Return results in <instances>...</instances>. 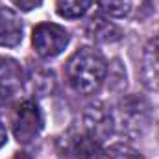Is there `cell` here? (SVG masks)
Listing matches in <instances>:
<instances>
[{
	"label": "cell",
	"mask_w": 159,
	"mask_h": 159,
	"mask_svg": "<svg viewBox=\"0 0 159 159\" xmlns=\"http://www.w3.org/2000/svg\"><path fill=\"white\" fill-rule=\"evenodd\" d=\"M93 0H56V11L63 19H80L83 17Z\"/></svg>",
	"instance_id": "8fae6325"
},
{
	"label": "cell",
	"mask_w": 159,
	"mask_h": 159,
	"mask_svg": "<svg viewBox=\"0 0 159 159\" xmlns=\"http://www.w3.org/2000/svg\"><path fill=\"white\" fill-rule=\"evenodd\" d=\"M102 159H144L135 148H131L129 144L124 143H117L113 146H109L104 154Z\"/></svg>",
	"instance_id": "4fadbf2b"
},
{
	"label": "cell",
	"mask_w": 159,
	"mask_h": 159,
	"mask_svg": "<svg viewBox=\"0 0 159 159\" xmlns=\"http://www.w3.org/2000/svg\"><path fill=\"white\" fill-rule=\"evenodd\" d=\"M6 141H7V133H6V128H4L2 122H0V148L6 144Z\"/></svg>",
	"instance_id": "9a60e30c"
},
{
	"label": "cell",
	"mask_w": 159,
	"mask_h": 159,
	"mask_svg": "<svg viewBox=\"0 0 159 159\" xmlns=\"http://www.w3.org/2000/svg\"><path fill=\"white\" fill-rule=\"evenodd\" d=\"M85 128H87V133L100 143L107 133L113 131L111 113L102 106H91L85 113Z\"/></svg>",
	"instance_id": "52a82bcc"
},
{
	"label": "cell",
	"mask_w": 159,
	"mask_h": 159,
	"mask_svg": "<svg viewBox=\"0 0 159 159\" xmlns=\"http://www.w3.org/2000/svg\"><path fill=\"white\" fill-rule=\"evenodd\" d=\"M22 32L24 26L20 17L9 7H0V46L13 48L20 44Z\"/></svg>",
	"instance_id": "8992f818"
},
{
	"label": "cell",
	"mask_w": 159,
	"mask_h": 159,
	"mask_svg": "<svg viewBox=\"0 0 159 159\" xmlns=\"http://www.w3.org/2000/svg\"><path fill=\"white\" fill-rule=\"evenodd\" d=\"M13 159H32V157H30L26 152H19V154H15V157Z\"/></svg>",
	"instance_id": "e0dca14e"
},
{
	"label": "cell",
	"mask_w": 159,
	"mask_h": 159,
	"mask_svg": "<svg viewBox=\"0 0 159 159\" xmlns=\"http://www.w3.org/2000/svg\"><path fill=\"white\" fill-rule=\"evenodd\" d=\"M141 76L146 87L159 89V54L148 44L143 56V67H141Z\"/></svg>",
	"instance_id": "30bf717a"
},
{
	"label": "cell",
	"mask_w": 159,
	"mask_h": 159,
	"mask_svg": "<svg viewBox=\"0 0 159 159\" xmlns=\"http://www.w3.org/2000/svg\"><path fill=\"white\" fill-rule=\"evenodd\" d=\"M150 46H152V48H154V50H156V52L159 54V35L156 37V39H152V41H150Z\"/></svg>",
	"instance_id": "2e32d148"
},
{
	"label": "cell",
	"mask_w": 159,
	"mask_h": 159,
	"mask_svg": "<svg viewBox=\"0 0 159 159\" xmlns=\"http://www.w3.org/2000/svg\"><path fill=\"white\" fill-rule=\"evenodd\" d=\"M102 154L100 143L85 131L65 137V146L61 148L59 156L63 159H102Z\"/></svg>",
	"instance_id": "5b68a950"
},
{
	"label": "cell",
	"mask_w": 159,
	"mask_h": 159,
	"mask_svg": "<svg viewBox=\"0 0 159 159\" xmlns=\"http://www.w3.org/2000/svg\"><path fill=\"white\" fill-rule=\"evenodd\" d=\"M24 80V72L19 61L11 57H0V91L15 93Z\"/></svg>",
	"instance_id": "9c48e42d"
},
{
	"label": "cell",
	"mask_w": 159,
	"mask_h": 159,
	"mask_svg": "<svg viewBox=\"0 0 159 159\" xmlns=\"http://www.w3.org/2000/svg\"><path fill=\"white\" fill-rule=\"evenodd\" d=\"M11 124H13V135H15L17 143H20V144L34 143L39 137V133L43 131V126H44V119H43V113H41L37 102L32 98L19 102L13 107Z\"/></svg>",
	"instance_id": "3957f363"
},
{
	"label": "cell",
	"mask_w": 159,
	"mask_h": 159,
	"mask_svg": "<svg viewBox=\"0 0 159 159\" xmlns=\"http://www.w3.org/2000/svg\"><path fill=\"white\" fill-rule=\"evenodd\" d=\"M70 41L69 32L54 22H43L35 26L34 35H32V44L35 52L41 57H56L59 56Z\"/></svg>",
	"instance_id": "277c9868"
},
{
	"label": "cell",
	"mask_w": 159,
	"mask_h": 159,
	"mask_svg": "<svg viewBox=\"0 0 159 159\" xmlns=\"http://www.w3.org/2000/svg\"><path fill=\"white\" fill-rule=\"evenodd\" d=\"M85 32L91 39L98 41V43H113L122 37L119 26H115L111 20L104 19L102 15H93L85 26Z\"/></svg>",
	"instance_id": "ba28073f"
},
{
	"label": "cell",
	"mask_w": 159,
	"mask_h": 159,
	"mask_svg": "<svg viewBox=\"0 0 159 159\" xmlns=\"http://www.w3.org/2000/svg\"><path fill=\"white\" fill-rule=\"evenodd\" d=\"M67 80L80 94H93L100 89L107 74V63L104 56L91 48H80L67 61Z\"/></svg>",
	"instance_id": "6da1fadb"
},
{
	"label": "cell",
	"mask_w": 159,
	"mask_h": 159,
	"mask_svg": "<svg viewBox=\"0 0 159 159\" xmlns=\"http://www.w3.org/2000/svg\"><path fill=\"white\" fill-rule=\"evenodd\" d=\"M13 6H17L20 11H32L35 7H39L43 4V0H9Z\"/></svg>",
	"instance_id": "5bb4252c"
},
{
	"label": "cell",
	"mask_w": 159,
	"mask_h": 159,
	"mask_svg": "<svg viewBox=\"0 0 159 159\" xmlns=\"http://www.w3.org/2000/svg\"><path fill=\"white\" fill-rule=\"evenodd\" d=\"M111 113L113 129L126 137H139L150 122V106L141 96H124Z\"/></svg>",
	"instance_id": "7a4b0ae2"
},
{
	"label": "cell",
	"mask_w": 159,
	"mask_h": 159,
	"mask_svg": "<svg viewBox=\"0 0 159 159\" xmlns=\"http://www.w3.org/2000/svg\"><path fill=\"white\" fill-rule=\"evenodd\" d=\"M98 6L104 13L115 19H124L131 11V0H98Z\"/></svg>",
	"instance_id": "7c38bea8"
}]
</instances>
